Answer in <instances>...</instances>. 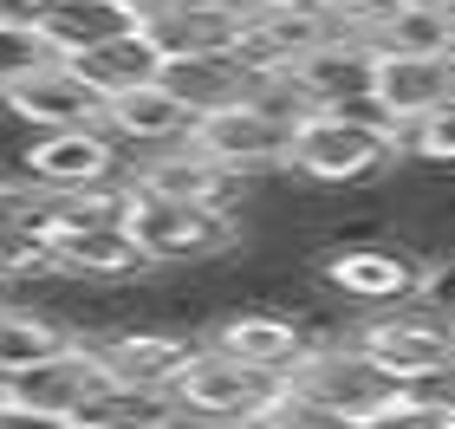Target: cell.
I'll return each mask as SVG.
<instances>
[{"instance_id": "cell-10", "label": "cell", "mask_w": 455, "mask_h": 429, "mask_svg": "<svg viewBox=\"0 0 455 429\" xmlns=\"http://www.w3.org/2000/svg\"><path fill=\"white\" fill-rule=\"evenodd\" d=\"M449 98H455V59H403V52L371 59V111L390 131H410Z\"/></svg>"}, {"instance_id": "cell-20", "label": "cell", "mask_w": 455, "mask_h": 429, "mask_svg": "<svg viewBox=\"0 0 455 429\" xmlns=\"http://www.w3.org/2000/svg\"><path fill=\"white\" fill-rule=\"evenodd\" d=\"M39 33H46V46H52L59 66H72V59L98 52L105 39L131 33V13H124L117 0H52V13H46Z\"/></svg>"}, {"instance_id": "cell-25", "label": "cell", "mask_w": 455, "mask_h": 429, "mask_svg": "<svg viewBox=\"0 0 455 429\" xmlns=\"http://www.w3.org/2000/svg\"><path fill=\"white\" fill-rule=\"evenodd\" d=\"M46 66H52L46 33H33V27H0V98H7L13 85H27L33 72H46Z\"/></svg>"}, {"instance_id": "cell-16", "label": "cell", "mask_w": 455, "mask_h": 429, "mask_svg": "<svg viewBox=\"0 0 455 429\" xmlns=\"http://www.w3.org/2000/svg\"><path fill=\"white\" fill-rule=\"evenodd\" d=\"M143 33H150V46L163 59H235L247 20L228 13L221 0H189V7L163 13L156 27H143Z\"/></svg>"}, {"instance_id": "cell-5", "label": "cell", "mask_w": 455, "mask_h": 429, "mask_svg": "<svg viewBox=\"0 0 455 429\" xmlns=\"http://www.w3.org/2000/svg\"><path fill=\"white\" fill-rule=\"evenodd\" d=\"M351 345H358L397 391H410V384L436 377L443 364H455V325L436 319V313H423V306H397V313L358 319L351 325Z\"/></svg>"}, {"instance_id": "cell-3", "label": "cell", "mask_w": 455, "mask_h": 429, "mask_svg": "<svg viewBox=\"0 0 455 429\" xmlns=\"http://www.w3.org/2000/svg\"><path fill=\"white\" fill-rule=\"evenodd\" d=\"M124 234L137 241V254L150 267H209V260L241 254V221L196 209V202L137 195V189H131V209H124Z\"/></svg>"}, {"instance_id": "cell-11", "label": "cell", "mask_w": 455, "mask_h": 429, "mask_svg": "<svg viewBox=\"0 0 455 429\" xmlns=\"http://www.w3.org/2000/svg\"><path fill=\"white\" fill-rule=\"evenodd\" d=\"M0 111L13 117V124H27L33 137H46V131H92V124H105V98H98L85 78H78L72 66H52L46 72H33L27 85H13L7 98H0Z\"/></svg>"}, {"instance_id": "cell-32", "label": "cell", "mask_w": 455, "mask_h": 429, "mask_svg": "<svg viewBox=\"0 0 455 429\" xmlns=\"http://www.w3.org/2000/svg\"><path fill=\"white\" fill-rule=\"evenodd\" d=\"M46 13H52V0H0V27H46Z\"/></svg>"}, {"instance_id": "cell-26", "label": "cell", "mask_w": 455, "mask_h": 429, "mask_svg": "<svg viewBox=\"0 0 455 429\" xmlns=\"http://www.w3.org/2000/svg\"><path fill=\"white\" fill-rule=\"evenodd\" d=\"M397 150L417 156V163H436V170H449V163H455V98H449V105H436L429 117H417L410 131H397Z\"/></svg>"}, {"instance_id": "cell-7", "label": "cell", "mask_w": 455, "mask_h": 429, "mask_svg": "<svg viewBox=\"0 0 455 429\" xmlns=\"http://www.w3.org/2000/svg\"><path fill=\"white\" fill-rule=\"evenodd\" d=\"M189 143L228 176H260V170H286V150H293V124H280L274 111H260L254 98H235L209 117H196Z\"/></svg>"}, {"instance_id": "cell-29", "label": "cell", "mask_w": 455, "mask_h": 429, "mask_svg": "<svg viewBox=\"0 0 455 429\" xmlns=\"http://www.w3.org/2000/svg\"><path fill=\"white\" fill-rule=\"evenodd\" d=\"M417 306H423V313H436V319H449V325H455V254H443V260H423V286H417Z\"/></svg>"}, {"instance_id": "cell-21", "label": "cell", "mask_w": 455, "mask_h": 429, "mask_svg": "<svg viewBox=\"0 0 455 429\" xmlns=\"http://www.w3.org/2000/svg\"><path fill=\"white\" fill-rule=\"evenodd\" d=\"M156 85L189 117H209L221 105H235V98H247V72H241V59H163Z\"/></svg>"}, {"instance_id": "cell-4", "label": "cell", "mask_w": 455, "mask_h": 429, "mask_svg": "<svg viewBox=\"0 0 455 429\" xmlns=\"http://www.w3.org/2000/svg\"><path fill=\"white\" fill-rule=\"evenodd\" d=\"M286 391L280 377H260L247 364L202 352L170 391V429H221V423H260L274 410V397Z\"/></svg>"}, {"instance_id": "cell-24", "label": "cell", "mask_w": 455, "mask_h": 429, "mask_svg": "<svg viewBox=\"0 0 455 429\" xmlns=\"http://www.w3.org/2000/svg\"><path fill=\"white\" fill-rule=\"evenodd\" d=\"M66 429H170V397H105Z\"/></svg>"}, {"instance_id": "cell-18", "label": "cell", "mask_w": 455, "mask_h": 429, "mask_svg": "<svg viewBox=\"0 0 455 429\" xmlns=\"http://www.w3.org/2000/svg\"><path fill=\"white\" fill-rule=\"evenodd\" d=\"M72 72L85 78V85L105 98L117 91H137V85H156V72H163V52L150 46V33L143 27H131V33H117V39H105L98 52H85V59H72Z\"/></svg>"}, {"instance_id": "cell-33", "label": "cell", "mask_w": 455, "mask_h": 429, "mask_svg": "<svg viewBox=\"0 0 455 429\" xmlns=\"http://www.w3.org/2000/svg\"><path fill=\"white\" fill-rule=\"evenodd\" d=\"M124 13H131V27H156L163 13H176V7H189V0H117Z\"/></svg>"}, {"instance_id": "cell-9", "label": "cell", "mask_w": 455, "mask_h": 429, "mask_svg": "<svg viewBox=\"0 0 455 429\" xmlns=\"http://www.w3.org/2000/svg\"><path fill=\"white\" fill-rule=\"evenodd\" d=\"M20 176L39 182V189H52V195H72V189H98V182H131V156L111 143L105 124H92V131H46V137H27Z\"/></svg>"}, {"instance_id": "cell-31", "label": "cell", "mask_w": 455, "mask_h": 429, "mask_svg": "<svg viewBox=\"0 0 455 429\" xmlns=\"http://www.w3.org/2000/svg\"><path fill=\"white\" fill-rule=\"evenodd\" d=\"M410 397L429 403V410H443V417L455 423V364H443V371H436V377H423V384H410Z\"/></svg>"}, {"instance_id": "cell-34", "label": "cell", "mask_w": 455, "mask_h": 429, "mask_svg": "<svg viewBox=\"0 0 455 429\" xmlns=\"http://www.w3.org/2000/svg\"><path fill=\"white\" fill-rule=\"evenodd\" d=\"M0 429H66V423H52V417H33V410H20V403L7 397V403H0Z\"/></svg>"}, {"instance_id": "cell-2", "label": "cell", "mask_w": 455, "mask_h": 429, "mask_svg": "<svg viewBox=\"0 0 455 429\" xmlns=\"http://www.w3.org/2000/svg\"><path fill=\"white\" fill-rule=\"evenodd\" d=\"M72 345L92 352L111 397H170L176 377L209 352V338L196 325H117V332L72 338Z\"/></svg>"}, {"instance_id": "cell-14", "label": "cell", "mask_w": 455, "mask_h": 429, "mask_svg": "<svg viewBox=\"0 0 455 429\" xmlns=\"http://www.w3.org/2000/svg\"><path fill=\"white\" fill-rule=\"evenodd\" d=\"M20 410H33V417H52V423H72V417H85L92 403H105V377H98V364L85 345H72L66 358H52V364H39V371L27 377H13V391H7Z\"/></svg>"}, {"instance_id": "cell-12", "label": "cell", "mask_w": 455, "mask_h": 429, "mask_svg": "<svg viewBox=\"0 0 455 429\" xmlns=\"http://www.w3.org/2000/svg\"><path fill=\"white\" fill-rule=\"evenodd\" d=\"M209 352H221V358H235V364H247V371H260V377H293L299 371V358L313 352L306 345V332H299V319H286V313H228V319H215L209 325Z\"/></svg>"}, {"instance_id": "cell-8", "label": "cell", "mask_w": 455, "mask_h": 429, "mask_svg": "<svg viewBox=\"0 0 455 429\" xmlns=\"http://www.w3.org/2000/svg\"><path fill=\"white\" fill-rule=\"evenodd\" d=\"M319 280L339 306H358V313H397V306H417L423 286V260L403 248H332L319 260Z\"/></svg>"}, {"instance_id": "cell-15", "label": "cell", "mask_w": 455, "mask_h": 429, "mask_svg": "<svg viewBox=\"0 0 455 429\" xmlns=\"http://www.w3.org/2000/svg\"><path fill=\"white\" fill-rule=\"evenodd\" d=\"M371 52L364 39H325L313 59L293 66V85L313 111H364L371 105Z\"/></svg>"}, {"instance_id": "cell-1", "label": "cell", "mask_w": 455, "mask_h": 429, "mask_svg": "<svg viewBox=\"0 0 455 429\" xmlns=\"http://www.w3.org/2000/svg\"><path fill=\"white\" fill-rule=\"evenodd\" d=\"M397 131L384 124L378 111H313L293 131V150H286V176H299L306 189H358V182H378L384 170H397Z\"/></svg>"}, {"instance_id": "cell-22", "label": "cell", "mask_w": 455, "mask_h": 429, "mask_svg": "<svg viewBox=\"0 0 455 429\" xmlns=\"http://www.w3.org/2000/svg\"><path fill=\"white\" fill-rule=\"evenodd\" d=\"M364 46L371 52H403V59H455V20L423 7V0H397Z\"/></svg>"}, {"instance_id": "cell-30", "label": "cell", "mask_w": 455, "mask_h": 429, "mask_svg": "<svg viewBox=\"0 0 455 429\" xmlns=\"http://www.w3.org/2000/svg\"><path fill=\"white\" fill-rule=\"evenodd\" d=\"M364 429H455V423H449L443 410H429V403H417V397H410V391H403L397 403H384V410H378V417H371Z\"/></svg>"}, {"instance_id": "cell-19", "label": "cell", "mask_w": 455, "mask_h": 429, "mask_svg": "<svg viewBox=\"0 0 455 429\" xmlns=\"http://www.w3.org/2000/svg\"><path fill=\"white\" fill-rule=\"evenodd\" d=\"M66 352H72L66 319L33 313V306H0V377L7 384L39 371V364H52V358H66Z\"/></svg>"}, {"instance_id": "cell-13", "label": "cell", "mask_w": 455, "mask_h": 429, "mask_svg": "<svg viewBox=\"0 0 455 429\" xmlns=\"http://www.w3.org/2000/svg\"><path fill=\"white\" fill-rule=\"evenodd\" d=\"M105 131H111V143H117L131 163H143V156H156V150L189 143L196 117L182 111L163 85H137V91H117L111 105H105Z\"/></svg>"}, {"instance_id": "cell-36", "label": "cell", "mask_w": 455, "mask_h": 429, "mask_svg": "<svg viewBox=\"0 0 455 429\" xmlns=\"http://www.w3.org/2000/svg\"><path fill=\"white\" fill-rule=\"evenodd\" d=\"M221 429H260V423H221Z\"/></svg>"}, {"instance_id": "cell-6", "label": "cell", "mask_w": 455, "mask_h": 429, "mask_svg": "<svg viewBox=\"0 0 455 429\" xmlns=\"http://www.w3.org/2000/svg\"><path fill=\"white\" fill-rule=\"evenodd\" d=\"M286 391H299V397H313V403H325L332 417H345V423H371L384 410V403H397L403 391L390 384L378 364H371L351 338H339V345H313V352L299 358V371L286 377Z\"/></svg>"}, {"instance_id": "cell-35", "label": "cell", "mask_w": 455, "mask_h": 429, "mask_svg": "<svg viewBox=\"0 0 455 429\" xmlns=\"http://www.w3.org/2000/svg\"><path fill=\"white\" fill-rule=\"evenodd\" d=\"M228 13H241V20H260V13H280V7H293V0H221Z\"/></svg>"}, {"instance_id": "cell-27", "label": "cell", "mask_w": 455, "mask_h": 429, "mask_svg": "<svg viewBox=\"0 0 455 429\" xmlns=\"http://www.w3.org/2000/svg\"><path fill=\"white\" fill-rule=\"evenodd\" d=\"M52 241L39 234H13L0 228V286H33V280H52Z\"/></svg>"}, {"instance_id": "cell-23", "label": "cell", "mask_w": 455, "mask_h": 429, "mask_svg": "<svg viewBox=\"0 0 455 429\" xmlns=\"http://www.w3.org/2000/svg\"><path fill=\"white\" fill-rule=\"evenodd\" d=\"M52 209H59L52 189H39V182H27V176H0V228L52 241Z\"/></svg>"}, {"instance_id": "cell-28", "label": "cell", "mask_w": 455, "mask_h": 429, "mask_svg": "<svg viewBox=\"0 0 455 429\" xmlns=\"http://www.w3.org/2000/svg\"><path fill=\"white\" fill-rule=\"evenodd\" d=\"M260 429H358V423L332 417V410H325V403L299 397V391H280V397H274V410L260 417Z\"/></svg>"}, {"instance_id": "cell-17", "label": "cell", "mask_w": 455, "mask_h": 429, "mask_svg": "<svg viewBox=\"0 0 455 429\" xmlns=\"http://www.w3.org/2000/svg\"><path fill=\"white\" fill-rule=\"evenodd\" d=\"M52 267L66 280H92V286H124L143 280L150 260L137 254V241L124 228H78V234H52Z\"/></svg>"}]
</instances>
